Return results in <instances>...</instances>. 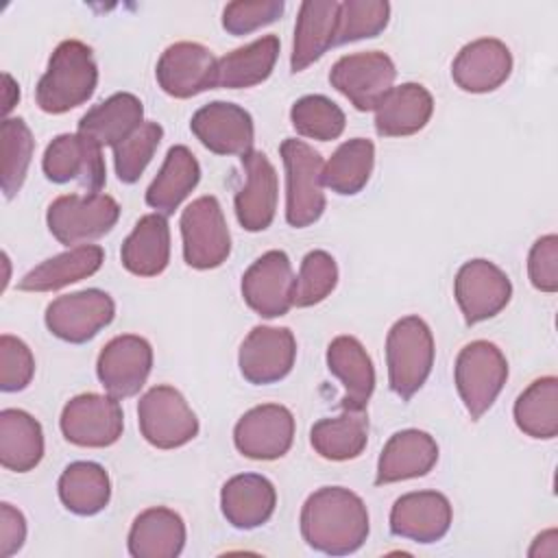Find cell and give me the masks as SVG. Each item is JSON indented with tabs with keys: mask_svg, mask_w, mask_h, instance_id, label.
<instances>
[{
	"mask_svg": "<svg viewBox=\"0 0 558 558\" xmlns=\"http://www.w3.org/2000/svg\"><path fill=\"white\" fill-rule=\"evenodd\" d=\"M301 534L316 551L329 556L353 554L368 536V510L349 488L323 486L301 508Z\"/></svg>",
	"mask_w": 558,
	"mask_h": 558,
	"instance_id": "1",
	"label": "cell"
},
{
	"mask_svg": "<svg viewBox=\"0 0 558 558\" xmlns=\"http://www.w3.org/2000/svg\"><path fill=\"white\" fill-rule=\"evenodd\" d=\"M98 83L92 48L76 39L61 41L37 83L35 98L46 113H65L87 102Z\"/></svg>",
	"mask_w": 558,
	"mask_h": 558,
	"instance_id": "2",
	"label": "cell"
},
{
	"mask_svg": "<svg viewBox=\"0 0 558 558\" xmlns=\"http://www.w3.org/2000/svg\"><path fill=\"white\" fill-rule=\"evenodd\" d=\"M390 390L408 401L427 381L434 366V336L418 316L399 318L386 338Z\"/></svg>",
	"mask_w": 558,
	"mask_h": 558,
	"instance_id": "3",
	"label": "cell"
},
{
	"mask_svg": "<svg viewBox=\"0 0 558 558\" xmlns=\"http://www.w3.org/2000/svg\"><path fill=\"white\" fill-rule=\"evenodd\" d=\"M279 153L286 168V220L296 229L310 227L325 211L323 157L296 137L283 140Z\"/></svg>",
	"mask_w": 558,
	"mask_h": 558,
	"instance_id": "4",
	"label": "cell"
},
{
	"mask_svg": "<svg viewBox=\"0 0 558 558\" xmlns=\"http://www.w3.org/2000/svg\"><path fill=\"white\" fill-rule=\"evenodd\" d=\"M453 377L466 412L477 421L495 403L508 379L506 355L488 340H473L458 353Z\"/></svg>",
	"mask_w": 558,
	"mask_h": 558,
	"instance_id": "5",
	"label": "cell"
},
{
	"mask_svg": "<svg viewBox=\"0 0 558 558\" xmlns=\"http://www.w3.org/2000/svg\"><path fill=\"white\" fill-rule=\"evenodd\" d=\"M120 218V205L109 194H63L48 207L50 233L65 246L109 233Z\"/></svg>",
	"mask_w": 558,
	"mask_h": 558,
	"instance_id": "6",
	"label": "cell"
},
{
	"mask_svg": "<svg viewBox=\"0 0 558 558\" xmlns=\"http://www.w3.org/2000/svg\"><path fill=\"white\" fill-rule=\"evenodd\" d=\"M183 259L198 270L218 268L231 253V235L216 196L192 201L181 214Z\"/></svg>",
	"mask_w": 558,
	"mask_h": 558,
	"instance_id": "7",
	"label": "cell"
},
{
	"mask_svg": "<svg viewBox=\"0 0 558 558\" xmlns=\"http://www.w3.org/2000/svg\"><path fill=\"white\" fill-rule=\"evenodd\" d=\"M140 432L157 449H177L198 434V418L172 386H153L137 403Z\"/></svg>",
	"mask_w": 558,
	"mask_h": 558,
	"instance_id": "8",
	"label": "cell"
},
{
	"mask_svg": "<svg viewBox=\"0 0 558 558\" xmlns=\"http://www.w3.org/2000/svg\"><path fill=\"white\" fill-rule=\"evenodd\" d=\"M397 70L386 52L368 50L340 57L331 72L329 83L344 96L357 111H371L392 89Z\"/></svg>",
	"mask_w": 558,
	"mask_h": 558,
	"instance_id": "9",
	"label": "cell"
},
{
	"mask_svg": "<svg viewBox=\"0 0 558 558\" xmlns=\"http://www.w3.org/2000/svg\"><path fill=\"white\" fill-rule=\"evenodd\" d=\"M113 316V299L98 288H89L54 299L46 307V327L52 336L72 344H81L105 329Z\"/></svg>",
	"mask_w": 558,
	"mask_h": 558,
	"instance_id": "10",
	"label": "cell"
},
{
	"mask_svg": "<svg viewBox=\"0 0 558 558\" xmlns=\"http://www.w3.org/2000/svg\"><path fill=\"white\" fill-rule=\"evenodd\" d=\"M59 423L65 440L78 447H109L118 442L124 429L122 408L116 397L96 392L70 399Z\"/></svg>",
	"mask_w": 558,
	"mask_h": 558,
	"instance_id": "11",
	"label": "cell"
},
{
	"mask_svg": "<svg viewBox=\"0 0 558 558\" xmlns=\"http://www.w3.org/2000/svg\"><path fill=\"white\" fill-rule=\"evenodd\" d=\"M94 140L81 133H63L54 137L44 153V174L52 183L76 181L87 194H98L105 185V159Z\"/></svg>",
	"mask_w": 558,
	"mask_h": 558,
	"instance_id": "12",
	"label": "cell"
},
{
	"mask_svg": "<svg viewBox=\"0 0 558 558\" xmlns=\"http://www.w3.org/2000/svg\"><path fill=\"white\" fill-rule=\"evenodd\" d=\"M453 294L466 325H475L497 316L508 305L512 283L508 275L493 262L469 259L456 275Z\"/></svg>",
	"mask_w": 558,
	"mask_h": 558,
	"instance_id": "13",
	"label": "cell"
},
{
	"mask_svg": "<svg viewBox=\"0 0 558 558\" xmlns=\"http://www.w3.org/2000/svg\"><path fill=\"white\" fill-rule=\"evenodd\" d=\"M157 83L174 98H192L218 85V59L196 41L168 46L157 61Z\"/></svg>",
	"mask_w": 558,
	"mask_h": 558,
	"instance_id": "14",
	"label": "cell"
},
{
	"mask_svg": "<svg viewBox=\"0 0 558 558\" xmlns=\"http://www.w3.org/2000/svg\"><path fill=\"white\" fill-rule=\"evenodd\" d=\"M153 368V349L148 340L124 333L116 336L105 344L98 355L96 373L105 390L116 399H126L137 395Z\"/></svg>",
	"mask_w": 558,
	"mask_h": 558,
	"instance_id": "15",
	"label": "cell"
},
{
	"mask_svg": "<svg viewBox=\"0 0 558 558\" xmlns=\"http://www.w3.org/2000/svg\"><path fill=\"white\" fill-rule=\"evenodd\" d=\"M296 357V340L288 327L257 325L240 347L238 364L246 381L266 386L283 379Z\"/></svg>",
	"mask_w": 558,
	"mask_h": 558,
	"instance_id": "16",
	"label": "cell"
},
{
	"mask_svg": "<svg viewBox=\"0 0 558 558\" xmlns=\"http://www.w3.org/2000/svg\"><path fill=\"white\" fill-rule=\"evenodd\" d=\"M294 440V416L286 405L264 403L251 408L233 429L238 451L251 460H277Z\"/></svg>",
	"mask_w": 558,
	"mask_h": 558,
	"instance_id": "17",
	"label": "cell"
},
{
	"mask_svg": "<svg viewBox=\"0 0 558 558\" xmlns=\"http://www.w3.org/2000/svg\"><path fill=\"white\" fill-rule=\"evenodd\" d=\"M294 275L283 251H268L255 259L242 277L246 305L264 318L283 316L292 307Z\"/></svg>",
	"mask_w": 558,
	"mask_h": 558,
	"instance_id": "18",
	"label": "cell"
},
{
	"mask_svg": "<svg viewBox=\"0 0 558 558\" xmlns=\"http://www.w3.org/2000/svg\"><path fill=\"white\" fill-rule=\"evenodd\" d=\"M190 129L196 140L216 155L244 157L253 150V118L240 105L214 100L192 116Z\"/></svg>",
	"mask_w": 558,
	"mask_h": 558,
	"instance_id": "19",
	"label": "cell"
},
{
	"mask_svg": "<svg viewBox=\"0 0 558 558\" xmlns=\"http://www.w3.org/2000/svg\"><path fill=\"white\" fill-rule=\"evenodd\" d=\"M451 517V504L442 493L416 490L395 501L390 532L414 543H436L449 532Z\"/></svg>",
	"mask_w": 558,
	"mask_h": 558,
	"instance_id": "20",
	"label": "cell"
},
{
	"mask_svg": "<svg viewBox=\"0 0 558 558\" xmlns=\"http://www.w3.org/2000/svg\"><path fill=\"white\" fill-rule=\"evenodd\" d=\"M512 72L510 48L495 39L482 37L466 44L453 59L451 76L456 85L471 94H486L508 81Z\"/></svg>",
	"mask_w": 558,
	"mask_h": 558,
	"instance_id": "21",
	"label": "cell"
},
{
	"mask_svg": "<svg viewBox=\"0 0 558 558\" xmlns=\"http://www.w3.org/2000/svg\"><path fill=\"white\" fill-rule=\"evenodd\" d=\"M242 166L246 183L235 194V216L246 231H264L270 227L277 209V172L262 150L246 153Z\"/></svg>",
	"mask_w": 558,
	"mask_h": 558,
	"instance_id": "22",
	"label": "cell"
},
{
	"mask_svg": "<svg viewBox=\"0 0 558 558\" xmlns=\"http://www.w3.org/2000/svg\"><path fill=\"white\" fill-rule=\"evenodd\" d=\"M438 462L436 440L421 429H401L388 438L379 453L375 484L423 477Z\"/></svg>",
	"mask_w": 558,
	"mask_h": 558,
	"instance_id": "23",
	"label": "cell"
},
{
	"mask_svg": "<svg viewBox=\"0 0 558 558\" xmlns=\"http://www.w3.org/2000/svg\"><path fill=\"white\" fill-rule=\"evenodd\" d=\"M340 2L336 0H305L299 7L294 26V46L290 57L292 72L305 70L318 61L331 46H336Z\"/></svg>",
	"mask_w": 558,
	"mask_h": 558,
	"instance_id": "24",
	"label": "cell"
},
{
	"mask_svg": "<svg viewBox=\"0 0 558 558\" xmlns=\"http://www.w3.org/2000/svg\"><path fill=\"white\" fill-rule=\"evenodd\" d=\"M277 506V490L272 482L257 473L233 475L220 493V508L225 519L238 530H253L264 525Z\"/></svg>",
	"mask_w": 558,
	"mask_h": 558,
	"instance_id": "25",
	"label": "cell"
},
{
	"mask_svg": "<svg viewBox=\"0 0 558 558\" xmlns=\"http://www.w3.org/2000/svg\"><path fill=\"white\" fill-rule=\"evenodd\" d=\"M327 368L344 386L340 408L364 410L375 388V368L362 342L353 336L333 338L327 347Z\"/></svg>",
	"mask_w": 558,
	"mask_h": 558,
	"instance_id": "26",
	"label": "cell"
},
{
	"mask_svg": "<svg viewBox=\"0 0 558 558\" xmlns=\"http://www.w3.org/2000/svg\"><path fill=\"white\" fill-rule=\"evenodd\" d=\"M375 129L384 137L418 133L434 113V98L421 83H403L384 94L377 102Z\"/></svg>",
	"mask_w": 558,
	"mask_h": 558,
	"instance_id": "27",
	"label": "cell"
},
{
	"mask_svg": "<svg viewBox=\"0 0 558 558\" xmlns=\"http://www.w3.org/2000/svg\"><path fill=\"white\" fill-rule=\"evenodd\" d=\"M185 545L183 519L163 506L140 512L129 532V554L133 558H174Z\"/></svg>",
	"mask_w": 558,
	"mask_h": 558,
	"instance_id": "28",
	"label": "cell"
},
{
	"mask_svg": "<svg viewBox=\"0 0 558 558\" xmlns=\"http://www.w3.org/2000/svg\"><path fill=\"white\" fill-rule=\"evenodd\" d=\"M142 118V100L129 92H120L92 107L78 120V133L94 140L98 146L116 148L144 124Z\"/></svg>",
	"mask_w": 558,
	"mask_h": 558,
	"instance_id": "29",
	"label": "cell"
},
{
	"mask_svg": "<svg viewBox=\"0 0 558 558\" xmlns=\"http://www.w3.org/2000/svg\"><path fill=\"white\" fill-rule=\"evenodd\" d=\"M102 259L105 251L98 244H78L28 270L17 288L24 292H52L65 288L92 277L102 266Z\"/></svg>",
	"mask_w": 558,
	"mask_h": 558,
	"instance_id": "30",
	"label": "cell"
},
{
	"mask_svg": "<svg viewBox=\"0 0 558 558\" xmlns=\"http://www.w3.org/2000/svg\"><path fill=\"white\" fill-rule=\"evenodd\" d=\"M122 266L137 277H155L170 262V229L161 214H146L122 242Z\"/></svg>",
	"mask_w": 558,
	"mask_h": 558,
	"instance_id": "31",
	"label": "cell"
},
{
	"mask_svg": "<svg viewBox=\"0 0 558 558\" xmlns=\"http://www.w3.org/2000/svg\"><path fill=\"white\" fill-rule=\"evenodd\" d=\"M201 179V166L192 150L183 144L172 146L163 159L159 174L146 190V203L157 214L170 216L187 198Z\"/></svg>",
	"mask_w": 558,
	"mask_h": 558,
	"instance_id": "32",
	"label": "cell"
},
{
	"mask_svg": "<svg viewBox=\"0 0 558 558\" xmlns=\"http://www.w3.org/2000/svg\"><path fill=\"white\" fill-rule=\"evenodd\" d=\"M44 458L41 425L24 410L0 412V462L4 469L26 473Z\"/></svg>",
	"mask_w": 558,
	"mask_h": 558,
	"instance_id": "33",
	"label": "cell"
},
{
	"mask_svg": "<svg viewBox=\"0 0 558 558\" xmlns=\"http://www.w3.org/2000/svg\"><path fill=\"white\" fill-rule=\"evenodd\" d=\"M368 440V418L364 410H342L333 418H320L310 432L314 451L333 462L357 458Z\"/></svg>",
	"mask_w": 558,
	"mask_h": 558,
	"instance_id": "34",
	"label": "cell"
},
{
	"mask_svg": "<svg viewBox=\"0 0 558 558\" xmlns=\"http://www.w3.org/2000/svg\"><path fill=\"white\" fill-rule=\"evenodd\" d=\"M277 57L279 39L275 35L259 37L218 59V85L227 89L253 87L270 76Z\"/></svg>",
	"mask_w": 558,
	"mask_h": 558,
	"instance_id": "35",
	"label": "cell"
},
{
	"mask_svg": "<svg viewBox=\"0 0 558 558\" xmlns=\"http://www.w3.org/2000/svg\"><path fill=\"white\" fill-rule=\"evenodd\" d=\"M59 497L70 512L92 517L109 504V475L96 462H72L59 477Z\"/></svg>",
	"mask_w": 558,
	"mask_h": 558,
	"instance_id": "36",
	"label": "cell"
},
{
	"mask_svg": "<svg viewBox=\"0 0 558 558\" xmlns=\"http://www.w3.org/2000/svg\"><path fill=\"white\" fill-rule=\"evenodd\" d=\"M375 163V144L366 137H353L338 146L323 168V183L342 196L357 194L371 179Z\"/></svg>",
	"mask_w": 558,
	"mask_h": 558,
	"instance_id": "37",
	"label": "cell"
},
{
	"mask_svg": "<svg viewBox=\"0 0 558 558\" xmlns=\"http://www.w3.org/2000/svg\"><path fill=\"white\" fill-rule=\"evenodd\" d=\"M514 423L532 438L558 434V379L554 375L532 381L514 401Z\"/></svg>",
	"mask_w": 558,
	"mask_h": 558,
	"instance_id": "38",
	"label": "cell"
},
{
	"mask_svg": "<svg viewBox=\"0 0 558 558\" xmlns=\"http://www.w3.org/2000/svg\"><path fill=\"white\" fill-rule=\"evenodd\" d=\"M0 135H2V166H0L2 192L7 198H13L26 179L35 140L22 118H7L2 122Z\"/></svg>",
	"mask_w": 558,
	"mask_h": 558,
	"instance_id": "39",
	"label": "cell"
},
{
	"mask_svg": "<svg viewBox=\"0 0 558 558\" xmlns=\"http://www.w3.org/2000/svg\"><path fill=\"white\" fill-rule=\"evenodd\" d=\"M290 120L299 135L318 140V142H329L340 137L347 122L344 111L333 100L320 94H310L299 98L290 109Z\"/></svg>",
	"mask_w": 558,
	"mask_h": 558,
	"instance_id": "40",
	"label": "cell"
},
{
	"mask_svg": "<svg viewBox=\"0 0 558 558\" xmlns=\"http://www.w3.org/2000/svg\"><path fill=\"white\" fill-rule=\"evenodd\" d=\"M338 283L336 259L327 251H310L303 262L299 277L294 279L292 305L310 307L327 299Z\"/></svg>",
	"mask_w": 558,
	"mask_h": 558,
	"instance_id": "41",
	"label": "cell"
},
{
	"mask_svg": "<svg viewBox=\"0 0 558 558\" xmlns=\"http://www.w3.org/2000/svg\"><path fill=\"white\" fill-rule=\"evenodd\" d=\"M390 20V4L384 0H347L340 2L336 44H349L377 37Z\"/></svg>",
	"mask_w": 558,
	"mask_h": 558,
	"instance_id": "42",
	"label": "cell"
},
{
	"mask_svg": "<svg viewBox=\"0 0 558 558\" xmlns=\"http://www.w3.org/2000/svg\"><path fill=\"white\" fill-rule=\"evenodd\" d=\"M163 137V129L157 122H144L131 137L113 148L116 174L122 183H135L146 166L150 163L159 142Z\"/></svg>",
	"mask_w": 558,
	"mask_h": 558,
	"instance_id": "43",
	"label": "cell"
},
{
	"mask_svg": "<svg viewBox=\"0 0 558 558\" xmlns=\"http://www.w3.org/2000/svg\"><path fill=\"white\" fill-rule=\"evenodd\" d=\"M35 375V357L26 342L4 333L0 338V388L4 392L24 390Z\"/></svg>",
	"mask_w": 558,
	"mask_h": 558,
	"instance_id": "44",
	"label": "cell"
},
{
	"mask_svg": "<svg viewBox=\"0 0 558 558\" xmlns=\"http://www.w3.org/2000/svg\"><path fill=\"white\" fill-rule=\"evenodd\" d=\"M283 0H255L229 2L222 11V26L231 35H248L266 24H272L283 13Z\"/></svg>",
	"mask_w": 558,
	"mask_h": 558,
	"instance_id": "45",
	"label": "cell"
},
{
	"mask_svg": "<svg viewBox=\"0 0 558 558\" xmlns=\"http://www.w3.org/2000/svg\"><path fill=\"white\" fill-rule=\"evenodd\" d=\"M527 275L536 290L549 294L558 290V235L549 233L532 244L527 255Z\"/></svg>",
	"mask_w": 558,
	"mask_h": 558,
	"instance_id": "46",
	"label": "cell"
},
{
	"mask_svg": "<svg viewBox=\"0 0 558 558\" xmlns=\"http://www.w3.org/2000/svg\"><path fill=\"white\" fill-rule=\"evenodd\" d=\"M26 538V521L17 508L11 504L0 506V556H13Z\"/></svg>",
	"mask_w": 558,
	"mask_h": 558,
	"instance_id": "47",
	"label": "cell"
},
{
	"mask_svg": "<svg viewBox=\"0 0 558 558\" xmlns=\"http://www.w3.org/2000/svg\"><path fill=\"white\" fill-rule=\"evenodd\" d=\"M2 81H4V113H9L20 98V89H17V83L11 78V74H4Z\"/></svg>",
	"mask_w": 558,
	"mask_h": 558,
	"instance_id": "48",
	"label": "cell"
}]
</instances>
